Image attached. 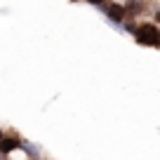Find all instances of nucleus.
I'll list each match as a JSON object with an SVG mask.
<instances>
[{"label": "nucleus", "instance_id": "1", "mask_svg": "<svg viewBox=\"0 0 160 160\" xmlns=\"http://www.w3.org/2000/svg\"><path fill=\"white\" fill-rule=\"evenodd\" d=\"M137 40L141 45H148V47H158L160 45V31L155 24H141L137 28Z\"/></svg>", "mask_w": 160, "mask_h": 160}, {"label": "nucleus", "instance_id": "2", "mask_svg": "<svg viewBox=\"0 0 160 160\" xmlns=\"http://www.w3.org/2000/svg\"><path fill=\"white\" fill-rule=\"evenodd\" d=\"M106 12H108V17H111L113 21H122V19L127 17V14H125V7L118 5V2H111V5L106 7Z\"/></svg>", "mask_w": 160, "mask_h": 160}, {"label": "nucleus", "instance_id": "3", "mask_svg": "<svg viewBox=\"0 0 160 160\" xmlns=\"http://www.w3.org/2000/svg\"><path fill=\"white\" fill-rule=\"evenodd\" d=\"M17 144H19L17 139H0V153H10V151H14Z\"/></svg>", "mask_w": 160, "mask_h": 160}, {"label": "nucleus", "instance_id": "4", "mask_svg": "<svg viewBox=\"0 0 160 160\" xmlns=\"http://www.w3.org/2000/svg\"><path fill=\"white\" fill-rule=\"evenodd\" d=\"M90 2H92V5H104L106 0H90Z\"/></svg>", "mask_w": 160, "mask_h": 160}, {"label": "nucleus", "instance_id": "5", "mask_svg": "<svg viewBox=\"0 0 160 160\" xmlns=\"http://www.w3.org/2000/svg\"><path fill=\"white\" fill-rule=\"evenodd\" d=\"M0 139H2V132H0Z\"/></svg>", "mask_w": 160, "mask_h": 160}]
</instances>
